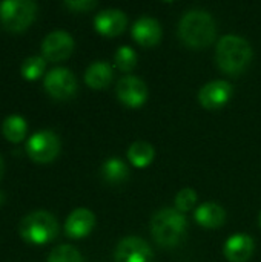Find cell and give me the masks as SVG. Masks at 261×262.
Here are the masks:
<instances>
[{"label": "cell", "mask_w": 261, "mask_h": 262, "mask_svg": "<svg viewBox=\"0 0 261 262\" xmlns=\"http://www.w3.org/2000/svg\"><path fill=\"white\" fill-rule=\"evenodd\" d=\"M234 88L226 80H214L203 84L197 94L200 104L208 111H218L225 107L232 98Z\"/></svg>", "instance_id": "9c48e42d"}, {"label": "cell", "mask_w": 261, "mask_h": 262, "mask_svg": "<svg viewBox=\"0 0 261 262\" xmlns=\"http://www.w3.org/2000/svg\"><path fill=\"white\" fill-rule=\"evenodd\" d=\"M137 61H138L137 52L131 46H120L114 54L115 68L125 74L131 72L137 66Z\"/></svg>", "instance_id": "44dd1931"}, {"label": "cell", "mask_w": 261, "mask_h": 262, "mask_svg": "<svg viewBox=\"0 0 261 262\" xmlns=\"http://www.w3.org/2000/svg\"><path fill=\"white\" fill-rule=\"evenodd\" d=\"M18 233L29 244H46L57 236L58 221L46 210H34L20 221Z\"/></svg>", "instance_id": "277c9868"}, {"label": "cell", "mask_w": 261, "mask_h": 262, "mask_svg": "<svg viewBox=\"0 0 261 262\" xmlns=\"http://www.w3.org/2000/svg\"><path fill=\"white\" fill-rule=\"evenodd\" d=\"M197 192L194 189H182L177 195H175V200H174V209L178 210L180 213H185V212H189L195 207L197 204Z\"/></svg>", "instance_id": "cb8c5ba5"}, {"label": "cell", "mask_w": 261, "mask_h": 262, "mask_svg": "<svg viewBox=\"0 0 261 262\" xmlns=\"http://www.w3.org/2000/svg\"><path fill=\"white\" fill-rule=\"evenodd\" d=\"M43 86L51 97L68 100L77 92V78L68 68H54L45 75Z\"/></svg>", "instance_id": "52a82bcc"}, {"label": "cell", "mask_w": 261, "mask_h": 262, "mask_svg": "<svg viewBox=\"0 0 261 262\" xmlns=\"http://www.w3.org/2000/svg\"><path fill=\"white\" fill-rule=\"evenodd\" d=\"M188 221L183 213L172 207L160 209L151 220V233L154 241L163 249L178 247L186 238Z\"/></svg>", "instance_id": "3957f363"}, {"label": "cell", "mask_w": 261, "mask_h": 262, "mask_svg": "<svg viewBox=\"0 0 261 262\" xmlns=\"http://www.w3.org/2000/svg\"><path fill=\"white\" fill-rule=\"evenodd\" d=\"M65 6H68L69 9L75 11V12H86L91 11L97 6L95 0H66Z\"/></svg>", "instance_id": "d4e9b609"}, {"label": "cell", "mask_w": 261, "mask_h": 262, "mask_svg": "<svg viewBox=\"0 0 261 262\" xmlns=\"http://www.w3.org/2000/svg\"><path fill=\"white\" fill-rule=\"evenodd\" d=\"M178 37L188 48H208L217 37V23L208 11L189 9L178 21Z\"/></svg>", "instance_id": "6da1fadb"}, {"label": "cell", "mask_w": 261, "mask_h": 262, "mask_svg": "<svg viewBox=\"0 0 261 262\" xmlns=\"http://www.w3.org/2000/svg\"><path fill=\"white\" fill-rule=\"evenodd\" d=\"M154 157H155V150L152 144L146 141H135L128 149V160L137 169L148 167L154 161Z\"/></svg>", "instance_id": "d6986e66"}, {"label": "cell", "mask_w": 261, "mask_h": 262, "mask_svg": "<svg viewBox=\"0 0 261 262\" xmlns=\"http://www.w3.org/2000/svg\"><path fill=\"white\" fill-rule=\"evenodd\" d=\"M100 175L102 178L111 184V186H118L122 183H125L129 178V169L126 166V163L118 158V157H112L108 158L102 167H100Z\"/></svg>", "instance_id": "ac0fdd59"}, {"label": "cell", "mask_w": 261, "mask_h": 262, "mask_svg": "<svg viewBox=\"0 0 261 262\" xmlns=\"http://www.w3.org/2000/svg\"><path fill=\"white\" fill-rule=\"evenodd\" d=\"M26 130H28L26 121L20 115H9L3 120L2 132L5 138L12 143H18L20 140H23V137L26 135Z\"/></svg>", "instance_id": "ffe728a7"}, {"label": "cell", "mask_w": 261, "mask_h": 262, "mask_svg": "<svg viewBox=\"0 0 261 262\" xmlns=\"http://www.w3.org/2000/svg\"><path fill=\"white\" fill-rule=\"evenodd\" d=\"M37 14V3L32 0H3L0 2V21L9 31H23Z\"/></svg>", "instance_id": "5b68a950"}, {"label": "cell", "mask_w": 261, "mask_h": 262, "mask_svg": "<svg viewBox=\"0 0 261 262\" xmlns=\"http://www.w3.org/2000/svg\"><path fill=\"white\" fill-rule=\"evenodd\" d=\"M26 152L37 163H49L60 152V138L49 129L37 130L28 138Z\"/></svg>", "instance_id": "8992f818"}, {"label": "cell", "mask_w": 261, "mask_h": 262, "mask_svg": "<svg viewBox=\"0 0 261 262\" xmlns=\"http://www.w3.org/2000/svg\"><path fill=\"white\" fill-rule=\"evenodd\" d=\"M118 101L131 109L142 107L148 100V86L146 83L135 75H123L115 86Z\"/></svg>", "instance_id": "ba28073f"}, {"label": "cell", "mask_w": 261, "mask_h": 262, "mask_svg": "<svg viewBox=\"0 0 261 262\" xmlns=\"http://www.w3.org/2000/svg\"><path fill=\"white\" fill-rule=\"evenodd\" d=\"M128 25V17L122 9L108 8L100 11L94 18V28L95 31L108 38L120 35Z\"/></svg>", "instance_id": "7c38bea8"}, {"label": "cell", "mask_w": 261, "mask_h": 262, "mask_svg": "<svg viewBox=\"0 0 261 262\" xmlns=\"http://www.w3.org/2000/svg\"><path fill=\"white\" fill-rule=\"evenodd\" d=\"M254 57L251 43L242 35L226 34L217 41L215 61L220 71L228 75H240L248 69Z\"/></svg>", "instance_id": "7a4b0ae2"}, {"label": "cell", "mask_w": 261, "mask_h": 262, "mask_svg": "<svg viewBox=\"0 0 261 262\" xmlns=\"http://www.w3.org/2000/svg\"><path fill=\"white\" fill-rule=\"evenodd\" d=\"M95 226V215L86 207L74 209L65 221V233L69 238L80 239L88 236Z\"/></svg>", "instance_id": "5bb4252c"}, {"label": "cell", "mask_w": 261, "mask_h": 262, "mask_svg": "<svg viewBox=\"0 0 261 262\" xmlns=\"http://www.w3.org/2000/svg\"><path fill=\"white\" fill-rule=\"evenodd\" d=\"M3 201H5V195H3V192L0 190V204H2Z\"/></svg>", "instance_id": "4316f807"}, {"label": "cell", "mask_w": 261, "mask_h": 262, "mask_svg": "<svg viewBox=\"0 0 261 262\" xmlns=\"http://www.w3.org/2000/svg\"><path fill=\"white\" fill-rule=\"evenodd\" d=\"M131 35L135 43L143 48H152L160 43L163 37L162 25L154 17H140L131 28Z\"/></svg>", "instance_id": "4fadbf2b"}, {"label": "cell", "mask_w": 261, "mask_h": 262, "mask_svg": "<svg viewBox=\"0 0 261 262\" xmlns=\"http://www.w3.org/2000/svg\"><path fill=\"white\" fill-rule=\"evenodd\" d=\"M258 224H260V229H261V212H260V215H258Z\"/></svg>", "instance_id": "83f0119b"}, {"label": "cell", "mask_w": 261, "mask_h": 262, "mask_svg": "<svg viewBox=\"0 0 261 262\" xmlns=\"http://www.w3.org/2000/svg\"><path fill=\"white\" fill-rule=\"evenodd\" d=\"M152 258L151 246L138 236H125L118 241L114 252L115 262H152Z\"/></svg>", "instance_id": "30bf717a"}, {"label": "cell", "mask_w": 261, "mask_h": 262, "mask_svg": "<svg viewBox=\"0 0 261 262\" xmlns=\"http://www.w3.org/2000/svg\"><path fill=\"white\" fill-rule=\"evenodd\" d=\"M194 220L198 226L205 229H218L226 221V212L220 204L208 201L195 209Z\"/></svg>", "instance_id": "2e32d148"}, {"label": "cell", "mask_w": 261, "mask_h": 262, "mask_svg": "<svg viewBox=\"0 0 261 262\" xmlns=\"http://www.w3.org/2000/svg\"><path fill=\"white\" fill-rule=\"evenodd\" d=\"M114 78V68L105 60H97L85 71V83L91 89H106Z\"/></svg>", "instance_id": "e0dca14e"}, {"label": "cell", "mask_w": 261, "mask_h": 262, "mask_svg": "<svg viewBox=\"0 0 261 262\" xmlns=\"http://www.w3.org/2000/svg\"><path fill=\"white\" fill-rule=\"evenodd\" d=\"M3 170H5V163H3V160H2V157H0V178H2V175H3Z\"/></svg>", "instance_id": "484cf974"}, {"label": "cell", "mask_w": 261, "mask_h": 262, "mask_svg": "<svg viewBox=\"0 0 261 262\" xmlns=\"http://www.w3.org/2000/svg\"><path fill=\"white\" fill-rule=\"evenodd\" d=\"M45 66H46V61L43 57L40 55H31V57H26L20 66V72L25 78L28 80H35L38 78L43 71H45Z\"/></svg>", "instance_id": "603a6c76"}, {"label": "cell", "mask_w": 261, "mask_h": 262, "mask_svg": "<svg viewBox=\"0 0 261 262\" xmlns=\"http://www.w3.org/2000/svg\"><path fill=\"white\" fill-rule=\"evenodd\" d=\"M74 51V38L69 32L57 29L49 32L42 41V54L45 60L62 61Z\"/></svg>", "instance_id": "8fae6325"}, {"label": "cell", "mask_w": 261, "mask_h": 262, "mask_svg": "<svg viewBox=\"0 0 261 262\" xmlns=\"http://www.w3.org/2000/svg\"><path fill=\"white\" fill-rule=\"evenodd\" d=\"M46 262H83V258L75 247L69 244H62L51 250Z\"/></svg>", "instance_id": "7402d4cb"}, {"label": "cell", "mask_w": 261, "mask_h": 262, "mask_svg": "<svg viewBox=\"0 0 261 262\" xmlns=\"http://www.w3.org/2000/svg\"><path fill=\"white\" fill-rule=\"evenodd\" d=\"M255 252V243L249 235L235 233L223 246V255L229 262H248Z\"/></svg>", "instance_id": "9a60e30c"}]
</instances>
